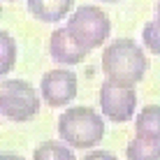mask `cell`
Masks as SVG:
<instances>
[{
	"label": "cell",
	"mask_w": 160,
	"mask_h": 160,
	"mask_svg": "<svg viewBox=\"0 0 160 160\" xmlns=\"http://www.w3.org/2000/svg\"><path fill=\"white\" fill-rule=\"evenodd\" d=\"M84 160H118V158L109 151H91L84 156Z\"/></svg>",
	"instance_id": "cell-14"
},
{
	"label": "cell",
	"mask_w": 160,
	"mask_h": 160,
	"mask_svg": "<svg viewBox=\"0 0 160 160\" xmlns=\"http://www.w3.org/2000/svg\"><path fill=\"white\" fill-rule=\"evenodd\" d=\"M2 116L14 123H28L40 112V95L26 79H5L0 86Z\"/></svg>",
	"instance_id": "cell-3"
},
{
	"label": "cell",
	"mask_w": 160,
	"mask_h": 160,
	"mask_svg": "<svg viewBox=\"0 0 160 160\" xmlns=\"http://www.w3.org/2000/svg\"><path fill=\"white\" fill-rule=\"evenodd\" d=\"M77 74L72 70H49L40 81V93L49 107H65L77 98Z\"/></svg>",
	"instance_id": "cell-6"
},
{
	"label": "cell",
	"mask_w": 160,
	"mask_h": 160,
	"mask_svg": "<svg viewBox=\"0 0 160 160\" xmlns=\"http://www.w3.org/2000/svg\"><path fill=\"white\" fill-rule=\"evenodd\" d=\"M74 0H28V12L32 19L44 23H58L72 12Z\"/></svg>",
	"instance_id": "cell-8"
},
{
	"label": "cell",
	"mask_w": 160,
	"mask_h": 160,
	"mask_svg": "<svg viewBox=\"0 0 160 160\" xmlns=\"http://www.w3.org/2000/svg\"><path fill=\"white\" fill-rule=\"evenodd\" d=\"M135 132L139 137L148 139H160V104H148L137 114Z\"/></svg>",
	"instance_id": "cell-9"
},
{
	"label": "cell",
	"mask_w": 160,
	"mask_h": 160,
	"mask_svg": "<svg viewBox=\"0 0 160 160\" xmlns=\"http://www.w3.org/2000/svg\"><path fill=\"white\" fill-rule=\"evenodd\" d=\"M142 40H144V47L151 53H158L160 56V21L153 19L144 23V30H142Z\"/></svg>",
	"instance_id": "cell-13"
},
{
	"label": "cell",
	"mask_w": 160,
	"mask_h": 160,
	"mask_svg": "<svg viewBox=\"0 0 160 160\" xmlns=\"http://www.w3.org/2000/svg\"><path fill=\"white\" fill-rule=\"evenodd\" d=\"M156 19L160 21V0H158V2H156Z\"/></svg>",
	"instance_id": "cell-16"
},
{
	"label": "cell",
	"mask_w": 160,
	"mask_h": 160,
	"mask_svg": "<svg viewBox=\"0 0 160 160\" xmlns=\"http://www.w3.org/2000/svg\"><path fill=\"white\" fill-rule=\"evenodd\" d=\"M107 2H116V0H107Z\"/></svg>",
	"instance_id": "cell-17"
},
{
	"label": "cell",
	"mask_w": 160,
	"mask_h": 160,
	"mask_svg": "<svg viewBox=\"0 0 160 160\" xmlns=\"http://www.w3.org/2000/svg\"><path fill=\"white\" fill-rule=\"evenodd\" d=\"M148 70V58L135 40L121 37L102 51V72L107 79L121 84H139Z\"/></svg>",
	"instance_id": "cell-1"
},
{
	"label": "cell",
	"mask_w": 160,
	"mask_h": 160,
	"mask_svg": "<svg viewBox=\"0 0 160 160\" xmlns=\"http://www.w3.org/2000/svg\"><path fill=\"white\" fill-rule=\"evenodd\" d=\"M0 160H26L23 156H19V153H2Z\"/></svg>",
	"instance_id": "cell-15"
},
{
	"label": "cell",
	"mask_w": 160,
	"mask_h": 160,
	"mask_svg": "<svg viewBox=\"0 0 160 160\" xmlns=\"http://www.w3.org/2000/svg\"><path fill=\"white\" fill-rule=\"evenodd\" d=\"M125 160H160V139L137 135L125 146Z\"/></svg>",
	"instance_id": "cell-10"
},
{
	"label": "cell",
	"mask_w": 160,
	"mask_h": 160,
	"mask_svg": "<svg viewBox=\"0 0 160 160\" xmlns=\"http://www.w3.org/2000/svg\"><path fill=\"white\" fill-rule=\"evenodd\" d=\"M32 160H77L72 148L58 142H42L32 151Z\"/></svg>",
	"instance_id": "cell-11"
},
{
	"label": "cell",
	"mask_w": 160,
	"mask_h": 160,
	"mask_svg": "<svg viewBox=\"0 0 160 160\" xmlns=\"http://www.w3.org/2000/svg\"><path fill=\"white\" fill-rule=\"evenodd\" d=\"M88 53L91 51L77 42V37L70 32L68 26L53 30L51 37H49V56L60 65H79L86 60Z\"/></svg>",
	"instance_id": "cell-7"
},
{
	"label": "cell",
	"mask_w": 160,
	"mask_h": 160,
	"mask_svg": "<svg viewBox=\"0 0 160 160\" xmlns=\"http://www.w3.org/2000/svg\"><path fill=\"white\" fill-rule=\"evenodd\" d=\"M104 125L102 116L91 107H70L58 118V135L65 144L74 148H93L104 139Z\"/></svg>",
	"instance_id": "cell-2"
},
{
	"label": "cell",
	"mask_w": 160,
	"mask_h": 160,
	"mask_svg": "<svg viewBox=\"0 0 160 160\" xmlns=\"http://www.w3.org/2000/svg\"><path fill=\"white\" fill-rule=\"evenodd\" d=\"M16 63V42L9 30L0 32V74H7Z\"/></svg>",
	"instance_id": "cell-12"
},
{
	"label": "cell",
	"mask_w": 160,
	"mask_h": 160,
	"mask_svg": "<svg viewBox=\"0 0 160 160\" xmlns=\"http://www.w3.org/2000/svg\"><path fill=\"white\" fill-rule=\"evenodd\" d=\"M68 28L77 37V42L81 47L93 51V49H100L107 42L109 30H112V21H109V16L100 7H95V5H81V7H77L70 14Z\"/></svg>",
	"instance_id": "cell-4"
},
{
	"label": "cell",
	"mask_w": 160,
	"mask_h": 160,
	"mask_svg": "<svg viewBox=\"0 0 160 160\" xmlns=\"http://www.w3.org/2000/svg\"><path fill=\"white\" fill-rule=\"evenodd\" d=\"M137 107V93L130 84L107 79L100 88V109L112 123H125L132 118Z\"/></svg>",
	"instance_id": "cell-5"
}]
</instances>
